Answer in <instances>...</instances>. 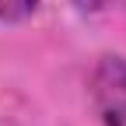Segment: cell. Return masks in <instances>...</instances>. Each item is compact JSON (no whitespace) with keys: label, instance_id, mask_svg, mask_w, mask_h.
I'll return each mask as SVG.
<instances>
[{"label":"cell","instance_id":"6da1fadb","mask_svg":"<svg viewBox=\"0 0 126 126\" xmlns=\"http://www.w3.org/2000/svg\"><path fill=\"white\" fill-rule=\"evenodd\" d=\"M91 98L109 126H126V56H102L94 63Z\"/></svg>","mask_w":126,"mask_h":126},{"label":"cell","instance_id":"7a4b0ae2","mask_svg":"<svg viewBox=\"0 0 126 126\" xmlns=\"http://www.w3.org/2000/svg\"><path fill=\"white\" fill-rule=\"evenodd\" d=\"M39 7V0H0V21H21Z\"/></svg>","mask_w":126,"mask_h":126},{"label":"cell","instance_id":"3957f363","mask_svg":"<svg viewBox=\"0 0 126 126\" xmlns=\"http://www.w3.org/2000/svg\"><path fill=\"white\" fill-rule=\"evenodd\" d=\"M74 4H77V11H88V14H91V11H98L105 0H74Z\"/></svg>","mask_w":126,"mask_h":126}]
</instances>
